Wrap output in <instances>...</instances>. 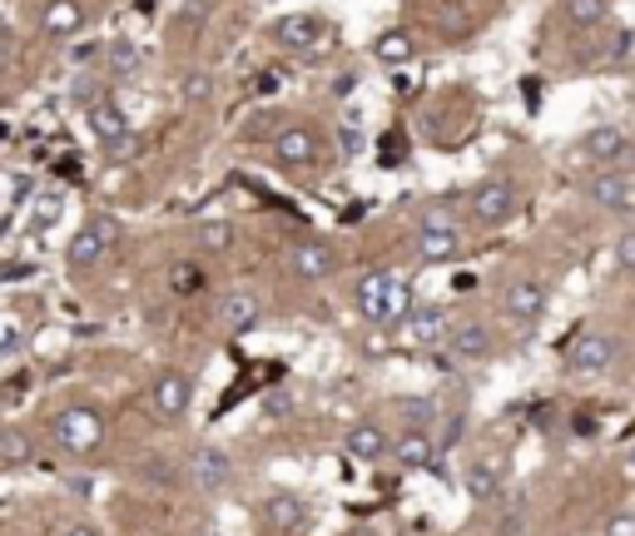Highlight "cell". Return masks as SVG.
Returning a JSON list of instances; mask_svg holds the SVG:
<instances>
[{
  "mask_svg": "<svg viewBox=\"0 0 635 536\" xmlns=\"http://www.w3.org/2000/svg\"><path fill=\"white\" fill-rule=\"evenodd\" d=\"M353 303H357V313H363L373 328H392V323L408 318L412 289H408V279H402V273H392V268H377V273H367V279L357 283Z\"/></svg>",
  "mask_w": 635,
  "mask_h": 536,
  "instance_id": "6da1fadb",
  "label": "cell"
},
{
  "mask_svg": "<svg viewBox=\"0 0 635 536\" xmlns=\"http://www.w3.org/2000/svg\"><path fill=\"white\" fill-rule=\"evenodd\" d=\"M467 209H472V219H477L482 229H502L506 219L517 214V184L502 179V174H492V179H482V184L472 189Z\"/></svg>",
  "mask_w": 635,
  "mask_h": 536,
  "instance_id": "7a4b0ae2",
  "label": "cell"
},
{
  "mask_svg": "<svg viewBox=\"0 0 635 536\" xmlns=\"http://www.w3.org/2000/svg\"><path fill=\"white\" fill-rule=\"evenodd\" d=\"M99 442H105V418L95 408L55 412V447L60 452H95Z\"/></svg>",
  "mask_w": 635,
  "mask_h": 536,
  "instance_id": "3957f363",
  "label": "cell"
},
{
  "mask_svg": "<svg viewBox=\"0 0 635 536\" xmlns=\"http://www.w3.org/2000/svg\"><path fill=\"white\" fill-rule=\"evenodd\" d=\"M119 219L115 214H99V219H90L85 229H80L75 238H70V248H66V258H70V268H90V264H99V258L109 254V248L119 244Z\"/></svg>",
  "mask_w": 635,
  "mask_h": 536,
  "instance_id": "277c9868",
  "label": "cell"
},
{
  "mask_svg": "<svg viewBox=\"0 0 635 536\" xmlns=\"http://www.w3.org/2000/svg\"><path fill=\"white\" fill-rule=\"evenodd\" d=\"M447 333H452V318H447V308H432V303H412L408 318H402V338H408L418 353L447 348Z\"/></svg>",
  "mask_w": 635,
  "mask_h": 536,
  "instance_id": "5b68a950",
  "label": "cell"
},
{
  "mask_svg": "<svg viewBox=\"0 0 635 536\" xmlns=\"http://www.w3.org/2000/svg\"><path fill=\"white\" fill-rule=\"evenodd\" d=\"M615 353H621V348H615L611 333H581V338L571 343V353H566V368L576 377H601L605 368L615 363Z\"/></svg>",
  "mask_w": 635,
  "mask_h": 536,
  "instance_id": "8992f818",
  "label": "cell"
},
{
  "mask_svg": "<svg viewBox=\"0 0 635 536\" xmlns=\"http://www.w3.org/2000/svg\"><path fill=\"white\" fill-rule=\"evenodd\" d=\"M189 408H195V377L184 373V368H164L154 377V412L164 422H179Z\"/></svg>",
  "mask_w": 635,
  "mask_h": 536,
  "instance_id": "52a82bcc",
  "label": "cell"
},
{
  "mask_svg": "<svg viewBox=\"0 0 635 536\" xmlns=\"http://www.w3.org/2000/svg\"><path fill=\"white\" fill-rule=\"evenodd\" d=\"M581 160L601 164V170H615V164L631 160V135L621 125H596L581 140Z\"/></svg>",
  "mask_w": 635,
  "mask_h": 536,
  "instance_id": "ba28073f",
  "label": "cell"
},
{
  "mask_svg": "<svg viewBox=\"0 0 635 536\" xmlns=\"http://www.w3.org/2000/svg\"><path fill=\"white\" fill-rule=\"evenodd\" d=\"M586 194H591V205L605 209V214H631L635 209V184H631V174H621V170L591 174Z\"/></svg>",
  "mask_w": 635,
  "mask_h": 536,
  "instance_id": "9c48e42d",
  "label": "cell"
},
{
  "mask_svg": "<svg viewBox=\"0 0 635 536\" xmlns=\"http://www.w3.org/2000/svg\"><path fill=\"white\" fill-rule=\"evenodd\" d=\"M502 308H506V318L521 323V328L541 323V313H546V283H541V279H517L511 289H506Z\"/></svg>",
  "mask_w": 635,
  "mask_h": 536,
  "instance_id": "30bf717a",
  "label": "cell"
},
{
  "mask_svg": "<svg viewBox=\"0 0 635 536\" xmlns=\"http://www.w3.org/2000/svg\"><path fill=\"white\" fill-rule=\"evenodd\" d=\"M269 140H273V160L289 164V170H308V164L318 160V135L303 125H283Z\"/></svg>",
  "mask_w": 635,
  "mask_h": 536,
  "instance_id": "8fae6325",
  "label": "cell"
},
{
  "mask_svg": "<svg viewBox=\"0 0 635 536\" xmlns=\"http://www.w3.org/2000/svg\"><path fill=\"white\" fill-rule=\"evenodd\" d=\"M318 35H324V21L313 11H293V15H279V21H273V40H279L283 50H313Z\"/></svg>",
  "mask_w": 635,
  "mask_h": 536,
  "instance_id": "7c38bea8",
  "label": "cell"
},
{
  "mask_svg": "<svg viewBox=\"0 0 635 536\" xmlns=\"http://www.w3.org/2000/svg\"><path fill=\"white\" fill-rule=\"evenodd\" d=\"M85 5H80V0H50V5H45L40 11V31L50 35V40H75L80 31H85Z\"/></svg>",
  "mask_w": 635,
  "mask_h": 536,
  "instance_id": "4fadbf2b",
  "label": "cell"
},
{
  "mask_svg": "<svg viewBox=\"0 0 635 536\" xmlns=\"http://www.w3.org/2000/svg\"><path fill=\"white\" fill-rule=\"evenodd\" d=\"M263 318V303L259 293H248V289H234L219 299V323H224L228 333H248V328H259Z\"/></svg>",
  "mask_w": 635,
  "mask_h": 536,
  "instance_id": "5bb4252c",
  "label": "cell"
},
{
  "mask_svg": "<svg viewBox=\"0 0 635 536\" xmlns=\"http://www.w3.org/2000/svg\"><path fill=\"white\" fill-rule=\"evenodd\" d=\"M343 447H348V457L353 462H383V457H392V438L377 422H357V428H348V438H343Z\"/></svg>",
  "mask_w": 635,
  "mask_h": 536,
  "instance_id": "9a60e30c",
  "label": "cell"
},
{
  "mask_svg": "<svg viewBox=\"0 0 635 536\" xmlns=\"http://www.w3.org/2000/svg\"><path fill=\"white\" fill-rule=\"evenodd\" d=\"M263 522L273 526V532H298V526H308V502H303L298 492H269L263 497Z\"/></svg>",
  "mask_w": 635,
  "mask_h": 536,
  "instance_id": "2e32d148",
  "label": "cell"
},
{
  "mask_svg": "<svg viewBox=\"0 0 635 536\" xmlns=\"http://www.w3.org/2000/svg\"><path fill=\"white\" fill-rule=\"evenodd\" d=\"M447 353L457 358V363H482L486 353H492V328L486 323H462V328L447 333Z\"/></svg>",
  "mask_w": 635,
  "mask_h": 536,
  "instance_id": "e0dca14e",
  "label": "cell"
},
{
  "mask_svg": "<svg viewBox=\"0 0 635 536\" xmlns=\"http://www.w3.org/2000/svg\"><path fill=\"white\" fill-rule=\"evenodd\" d=\"M392 457H398L402 467H427V462H437L432 428H402L398 438H392Z\"/></svg>",
  "mask_w": 635,
  "mask_h": 536,
  "instance_id": "ac0fdd59",
  "label": "cell"
},
{
  "mask_svg": "<svg viewBox=\"0 0 635 536\" xmlns=\"http://www.w3.org/2000/svg\"><path fill=\"white\" fill-rule=\"evenodd\" d=\"M418 258L422 264H457L462 258V229H432V234L418 229Z\"/></svg>",
  "mask_w": 635,
  "mask_h": 536,
  "instance_id": "d6986e66",
  "label": "cell"
},
{
  "mask_svg": "<svg viewBox=\"0 0 635 536\" xmlns=\"http://www.w3.org/2000/svg\"><path fill=\"white\" fill-rule=\"evenodd\" d=\"M195 482H199V492H224L228 482H234V462H228V452H219V447H204L195 457Z\"/></svg>",
  "mask_w": 635,
  "mask_h": 536,
  "instance_id": "ffe728a7",
  "label": "cell"
},
{
  "mask_svg": "<svg viewBox=\"0 0 635 536\" xmlns=\"http://www.w3.org/2000/svg\"><path fill=\"white\" fill-rule=\"evenodd\" d=\"M85 119H90V135H95L99 144L115 140V135H130V115L115 105V100H90L85 105Z\"/></svg>",
  "mask_w": 635,
  "mask_h": 536,
  "instance_id": "44dd1931",
  "label": "cell"
},
{
  "mask_svg": "<svg viewBox=\"0 0 635 536\" xmlns=\"http://www.w3.org/2000/svg\"><path fill=\"white\" fill-rule=\"evenodd\" d=\"M289 264H293L298 279H328V273L338 268V254H333V248H324V244H298L289 254Z\"/></svg>",
  "mask_w": 635,
  "mask_h": 536,
  "instance_id": "7402d4cb",
  "label": "cell"
},
{
  "mask_svg": "<svg viewBox=\"0 0 635 536\" xmlns=\"http://www.w3.org/2000/svg\"><path fill=\"white\" fill-rule=\"evenodd\" d=\"M373 55H377L383 65H392V70H398V65H408L412 55H418V45H412V35H408V31H388V35H377Z\"/></svg>",
  "mask_w": 635,
  "mask_h": 536,
  "instance_id": "603a6c76",
  "label": "cell"
},
{
  "mask_svg": "<svg viewBox=\"0 0 635 536\" xmlns=\"http://www.w3.org/2000/svg\"><path fill=\"white\" fill-rule=\"evenodd\" d=\"M467 492H472V502L502 497V473H496L492 462H472V467H467Z\"/></svg>",
  "mask_w": 635,
  "mask_h": 536,
  "instance_id": "cb8c5ba5",
  "label": "cell"
},
{
  "mask_svg": "<svg viewBox=\"0 0 635 536\" xmlns=\"http://www.w3.org/2000/svg\"><path fill=\"white\" fill-rule=\"evenodd\" d=\"M611 15V0H566V21L576 31H601Z\"/></svg>",
  "mask_w": 635,
  "mask_h": 536,
  "instance_id": "d4e9b609",
  "label": "cell"
},
{
  "mask_svg": "<svg viewBox=\"0 0 635 536\" xmlns=\"http://www.w3.org/2000/svg\"><path fill=\"white\" fill-rule=\"evenodd\" d=\"M31 452H35L31 432H21V428L0 432V467H25V462H31Z\"/></svg>",
  "mask_w": 635,
  "mask_h": 536,
  "instance_id": "484cf974",
  "label": "cell"
},
{
  "mask_svg": "<svg viewBox=\"0 0 635 536\" xmlns=\"http://www.w3.org/2000/svg\"><path fill=\"white\" fill-rule=\"evenodd\" d=\"M99 154H105L109 164H134V160H140V154H144V140H140V135H134V129H130V135H115V140H105V144H99Z\"/></svg>",
  "mask_w": 635,
  "mask_h": 536,
  "instance_id": "4316f807",
  "label": "cell"
},
{
  "mask_svg": "<svg viewBox=\"0 0 635 536\" xmlns=\"http://www.w3.org/2000/svg\"><path fill=\"white\" fill-rule=\"evenodd\" d=\"M105 65H109V75H134V70H140V50H134L130 40H115L105 55Z\"/></svg>",
  "mask_w": 635,
  "mask_h": 536,
  "instance_id": "83f0119b",
  "label": "cell"
},
{
  "mask_svg": "<svg viewBox=\"0 0 635 536\" xmlns=\"http://www.w3.org/2000/svg\"><path fill=\"white\" fill-rule=\"evenodd\" d=\"M199 244H204L209 254H224V248L234 244V224H224V219H204V224H199Z\"/></svg>",
  "mask_w": 635,
  "mask_h": 536,
  "instance_id": "f1b7e54d",
  "label": "cell"
},
{
  "mask_svg": "<svg viewBox=\"0 0 635 536\" xmlns=\"http://www.w3.org/2000/svg\"><path fill=\"white\" fill-rule=\"evenodd\" d=\"M60 209H66V199H60V194H40V199H35V209H31V229H35V234H45V229L60 219Z\"/></svg>",
  "mask_w": 635,
  "mask_h": 536,
  "instance_id": "f546056e",
  "label": "cell"
},
{
  "mask_svg": "<svg viewBox=\"0 0 635 536\" xmlns=\"http://www.w3.org/2000/svg\"><path fill=\"white\" fill-rule=\"evenodd\" d=\"M179 95H184V105H204V100L214 95V80H209L204 70H189V75L179 80Z\"/></svg>",
  "mask_w": 635,
  "mask_h": 536,
  "instance_id": "4dcf8cb0",
  "label": "cell"
},
{
  "mask_svg": "<svg viewBox=\"0 0 635 536\" xmlns=\"http://www.w3.org/2000/svg\"><path fill=\"white\" fill-rule=\"evenodd\" d=\"M21 343H25L21 323H15V318H0V363H11V358L21 353Z\"/></svg>",
  "mask_w": 635,
  "mask_h": 536,
  "instance_id": "1f68e13d",
  "label": "cell"
},
{
  "mask_svg": "<svg viewBox=\"0 0 635 536\" xmlns=\"http://www.w3.org/2000/svg\"><path fill=\"white\" fill-rule=\"evenodd\" d=\"M611 258H615V268H621V273H635V229H631V234L615 238Z\"/></svg>",
  "mask_w": 635,
  "mask_h": 536,
  "instance_id": "d6a6232c",
  "label": "cell"
},
{
  "mask_svg": "<svg viewBox=\"0 0 635 536\" xmlns=\"http://www.w3.org/2000/svg\"><path fill=\"white\" fill-rule=\"evenodd\" d=\"M418 229H422V234H432V229H457V219L447 214V209H422Z\"/></svg>",
  "mask_w": 635,
  "mask_h": 536,
  "instance_id": "836d02e7",
  "label": "cell"
},
{
  "mask_svg": "<svg viewBox=\"0 0 635 536\" xmlns=\"http://www.w3.org/2000/svg\"><path fill=\"white\" fill-rule=\"evenodd\" d=\"M605 536H635V516L631 512L611 516V522H605Z\"/></svg>",
  "mask_w": 635,
  "mask_h": 536,
  "instance_id": "e575fe53",
  "label": "cell"
},
{
  "mask_svg": "<svg viewBox=\"0 0 635 536\" xmlns=\"http://www.w3.org/2000/svg\"><path fill=\"white\" fill-rule=\"evenodd\" d=\"M199 21H204V5H199V0H189V5H184V35H195Z\"/></svg>",
  "mask_w": 635,
  "mask_h": 536,
  "instance_id": "d590c367",
  "label": "cell"
},
{
  "mask_svg": "<svg viewBox=\"0 0 635 536\" xmlns=\"http://www.w3.org/2000/svg\"><path fill=\"white\" fill-rule=\"evenodd\" d=\"M55 536H99V526H90V522H70V526H60Z\"/></svg>",
  "mask_w": 635,
  "mask_h": 536,
  "instance_id": "8d00e7d4",
  "label": "cell"
},
{
  "mask_svg": "<svg viewBox=\"0 0 635 536\" xmlns=\"http://www.w3.org/2000/svg\"><path fill=\"white\" fill-rule=\"evenodd\" d=\"M283 408H289V397L273 393V397H269V412H273V418H283Z\"/></svg>",
  "mask_w": 635,
  "mask_h": 536,
  "instance_id": "74e56055",
  "label": "cell"
},
{
  "mask_svg": "<svg viewBox=\"0 0 635 536\" xmlns=\"http://www.w3.org/2000/svg\"><path fill=\"white\" fill-rule=\"evenodd\" d=\"M625 477H631V482H635V447L625 452Z\"/></svg>",
  "mask_w": 635,
  "mask_h": 536,
  "instance_id": "f35d334b",
  "label": "cell"
},
{
  "mask_svg": "<svg viewBox=\"0 0 635 536\" xmlns=\"http://www.w3.org/2000/svg\"><path fill=\"white\" fill-rule=\"evenodd\" d=\"M199 536H209V532H199Z\"/></svg>",
  "mask_w": 635,
  "mask_h": 536,
  "instance_id": "ab89813d",
  "label": "cell"
}]
</instances>
